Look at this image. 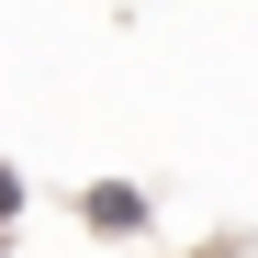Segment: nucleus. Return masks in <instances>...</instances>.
I'll return each instance as SVG.
<instances>
[{
  "instance_id": "f257e3e1",
  "label": "nucleus",
  "mask_w": 258,
  "mask_h": 258,
  "mask_svg": "<svg viewBox=\"0 0 258 258\" xmlns=\"http://www.w3.org/2000/svg\"><path fill=\"white\" fill-rule=\"evenodd\" d=\"M79 225L123 247V236H146V225H157V202H146L135 180H90V191H79Z\"/></svg>"
},
{
  "instance_id": "f03ea898",
  "label": "nucleus",
  "mask_w": 258,
  "mask_h": 258,
  "mask_svg": "<svg viewBox=\"0 0 258 258\" xmlns=\"http://www.w3.org/2000/svg\"><path fill=\"white\" fill-rule=\"evenodd\" d=\"M23 202H34V191H23V168H12V157H0V236H12V225H23Z\"/></svg>"
}]
</instances>
